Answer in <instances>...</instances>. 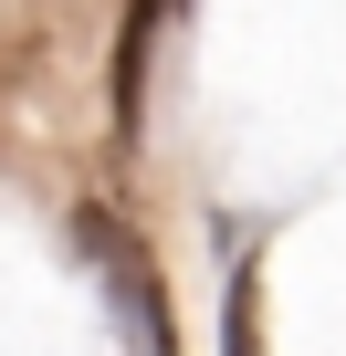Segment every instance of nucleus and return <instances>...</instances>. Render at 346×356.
Returning a JSON list of instances; mask_svg holds the SVG:
<instances>
[{
  "label": "nucleus",
  "instance_id": "1",
  "mask_svg": "<svg viewBox=\"0 0 346 356\" xmlns=\"http://www.w3.org/2000/svg\"><path fill=\"white\" fill-rule=\"evenodd\" d=\"M84 241H95V262L116 273V304L136 314L147 356H179V325H168V304H157V262H147L136 241H116V220H105V210H84Z\"/></svg>",
  "mask_w": 346,
  "mask_h": 356
},
{
  "label": "nucleus",
  "instance_id": "2",
  "mask_svg": "<svg viewBox=\"0 0 346 356\" xmlns=\"http://www.w3.org/2000/svg\"><path fill=\"white\" fill-rule=\"evenodd\" d=\"M221 356H262V325H252V252L231 262V293H221Z\"/></svg>",
  "mask_w": 346,
  "mask_h": 356
}]
</instances>
